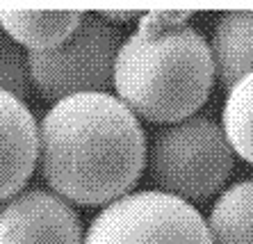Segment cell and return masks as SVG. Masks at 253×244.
<instances>
[{
  "label": "cell",
  "mask_w": 253,
  "mask_h": 244,
  "mask_svg": "<svg viewBox=\"0 0 253 244\" xmlns=\"http://www.w3.org/2000/svg\"><path fill=\"white\" fill-rule=\"evenodd\" d=\"M121 35L98 14H84L78 30L62 46L28 53L30 82L50 103L80 94H110Z\"/></svg>",
  "instance_id": "obj_4"
},
{
  "label": "cell",
  "mask_w": 253,
  "mask_h": 244,
  "mask_svg": "<svg viewBox=\"0 0 253 244\" xmlns=\"http://www.w3.org/2000/svg\"><path fill=\"white\" fill-rule=\"evenodd\" d=\"M0 89L25 101L30 94L28 55L5 32H0Z\"/></svg>",
  "instance_id": "obj_12"
},
{
  "label": "cell",
  "mask_w": 253,
  "mask_h": 244,
  "mask_svg": "<svg viewBox=\"0 0 253 244\" xmlns=\"http://www.w3.org/2000/svg\"><path fill=\"white\" fill-rule=\"evenodd\" d=\"M83 18L84 12L76 9H0V28L14 43L28 48V53H46L62 46Z\"/></svg>",
  "instance_id": "obj_8"
},
{
  "label": "cell",
  "mask_w": 253,
  "mask_h": 244,
  "mask_svg": "<svg viewBox=\"0 0 253 244\" xmlns=\"http://www.w3.org/2000/svg\"><path fill=\"white\" fill-rule=\"evenodd\" d=\"M192 12H146L114 64V91L137 119L178 123L206 105L214 84V57L189 25Z\"/></svg>",
  "instance_id": "obj_2"
},
{
  "label": "cell",
  "mask_w": 253,
  "mask_h": 244,
  "mask_svg": "<svg viewBox=\"0 0 253 244\" xmlns=\"http://www.w3.org/2000/svg\"><path fill=\"white\" fill-rule=\"evenodd\" d=\"M39 164V123L25 101L0 89V203L23 192Z\"/></svg>",
  "instance_id": "obj_7"
},
{
  "label": "cell",
  "mask_w": 253,
  "mask_h": 244,
  "mask_svg": "<svg viewBox=\"0 0 253 244\" xmlns=\"http://www.w3.org/2000/svg\"><path fill=\"white\" fill-rule=\"evenodd\" d=\"M235 169V151L224 125L208 117H189L167 125L148 149V176L160 192L187 203L217 194Z\"/></svg>",
  "instance_id": "obj_3"
},
{
  "label": "cell",
  "mask_w": 253,
  "mask_h": 244,
  "mask_svg": "<svg viewBox=\"0 0 253 244\" xmlns=\"http://www.w3.org/2000/svg\"><path fill=\"white\" fill-rule=\"evenodd\" d=\"M210 46L217 80L226 89L253 73V12H226L214 28Z\"/></svg>",
  "instance_id": "obj_9"
},
{
  "label": "cell",
  "mask_w": 253,
  "mask_h": 244,
  "mask_svg": "<svg viewBox=\"0 0 253 244\" xmlns=\"http://www.w3.org/2000/svg\"><path fill=\"white\" fill-rule=\"evenodd\" d=\"M98 16L103 18V21H107V23H128V21H132L135 16H141L139 12H114V9H103V12H98Z\"/></svg>",
  "instance_id": "obj_13"
},
{
  "label": "cell",
  "mask_w": 253,
  "mask_h": 244,
  "mask_svg": "<svg viewBox=\"0 0 253 244\" xmlns=\"http://www.w3.org/2000/svg\"><path fill=\"white\" fill-rule=\"evenodd\" d=\"M146 164V132L114 94L57 101L39 123L42 176L69 203L110 205L130 194Z\"/></svg>",
  "instance_id": "obj_1"
},
{
  "label": "cell",
  "mask_w": 253,
  "mask_h": 244,
  "mask_svg": "<svg viewBox=\"0 0 253 244\" xmlns=\"http://www.w3.org/2000/svg\"><path fill=\"white\" fill-rule=\"evenodd\" d=\"M84 244H212L192 203L160 190L130 192L96 214Z\"/></svg>",
  "instance_id": "obj_5"
},
{
  "label": "cell",
  "mask_w": 253,
  "mask_h": 244,
  "mask_svg": "<svg viewBox=\"0 0 253 244\" xmlns=\"http://www.w3.org/2000/svg\"><path fill=\"white\" fill-rule=\"evenodd\" d=\"M221 125L237 158L253 164V73L226 91Z\"/></svg>",
  "instance_id": "obj_11"
},
{
  "label": "cell",
  "mask_w": 253,
  "mask_h": 244,
  "mask_svg": "<svg viewBox=\"0 0 253 244\" xmlns=\"http://www.w3.org/2000/svg\"><path fill=\"white\" fill-rule=\"evenodd\" d=\"M206 221L212 244H253V180L221 192Z\"/></svg>",
  "instance_id": "obj_10"
},
{
  "label": "cell",
  "mask_w": 253,
  "mask_h": 244,
  "mask_svg": "<svg viewBox=\"0 0 253 244\" xmlns=\"http://www.w3.org/2000/svg\"><path fill=\"white\" fill-rule=\"evenodd\" d=\"M0 244H84V233L69 201L32 187L0 203Z\"/></svg>",
  "instance_id": "obj_6"
}]
</instances>
